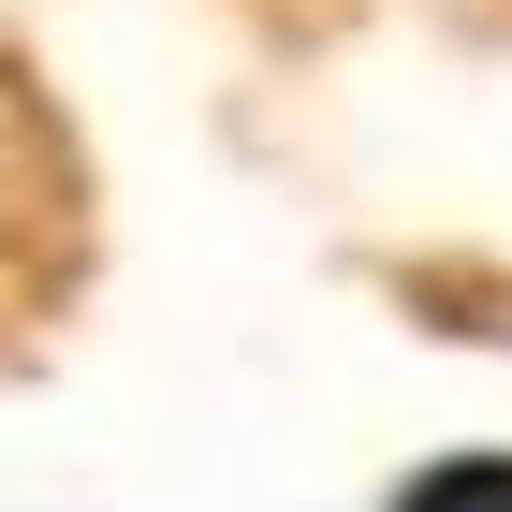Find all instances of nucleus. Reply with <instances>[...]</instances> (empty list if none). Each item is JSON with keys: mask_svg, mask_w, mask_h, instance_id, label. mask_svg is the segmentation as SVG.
I'll list each match as a JSON object with an SVG mask.
<instances>
[{"mask_svg": "<svg viewBox=\"0 0 512 512\" xmlns=\"http://www.w3.org/2000/svg\"><path fill=\"white\" fill-rule=\"evenodd\" d=\"M44 235H59V147H44V118L0 88V308L44 278Z\"/></svg>", "mask_w": 512, "mask_h": 512, "instance_id": "obj_1", "label": "nucleus"}, {"mask_svg": "<svg viewBox=\"0 0 512 512\" xmlns=\"http://www.w3.org/2000/svg\"><path fill=\"white\" fill-rule=\"evenodd\" d=\"M395 512H512V454H483V469H425Z\"/></svg>", "mask_w": 512, "mask_h": 512, "instance_id": "obj_2", "label": "nucleus"}]
</instances>
